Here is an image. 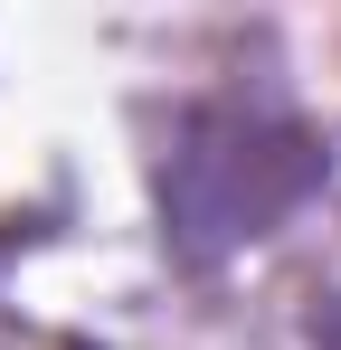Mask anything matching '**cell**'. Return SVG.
Instances as JSON below:
<instances>
[{
    "label": "cell",
    "instance_id": "obj_1",
    "mask_svg": "<svg viewBox=\"0 0 341 350\" xmlns=\"http://www.w3.org/2000/svg\"><path fill=\"white\" fill-rule=\"evenodd\" d=\"M332 189V133L284 95L275 76H227L170 114L162 142V246L170 265L218 275L227 256L266 246Z\"/></svg>",
    "mask_w": 341,
    "mask_h": 350
},
{
    "label": "cell",
    "instance_id": "obj_2",
    "mask_svg": "<svg viewBox=\"0 0 341 350\" xmlns=\"http://www.w3.org/2000/svg\"><path fill=\"white\" fill-rule=\"evenodd\" d=\"M332 350H341V341H332Z\"/></svg>",
    "mask_w": 341,
    "mask_h": 350
}]
</instances>
